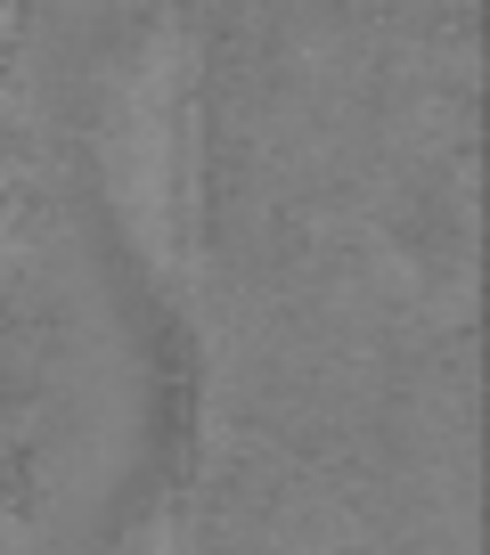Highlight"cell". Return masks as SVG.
Listing matches in <instances>:
<instances>
[{"label":"cell","instance_id":"2","mask_svg":"<svg viewBox=\"0 0 490 555\" xmlns=\"http://www.w3.org/2000/svg\"><path fill=\"white\" fill-rule=\"evenodd\" d=\"M122 555H189V539H180V515H172V506H156L140 531L122 539Z\"/></svg>","mask_w":490,"mask_h":555},{"label":"cell","instance_id":"1","mask_svg":"<svg viewBox=\"0 0 490 555\" xmlns=\"http://www.w3.org/2000/svg\"><path fill=\"white\" fill-rule=\"evenodd\" d=\"M99 180L147 278L180 286L205 237V99H196V34L172 9L131 34L99 90Z\"/></svg>","mask_w":490,"mask_h":555}]
</instances>
